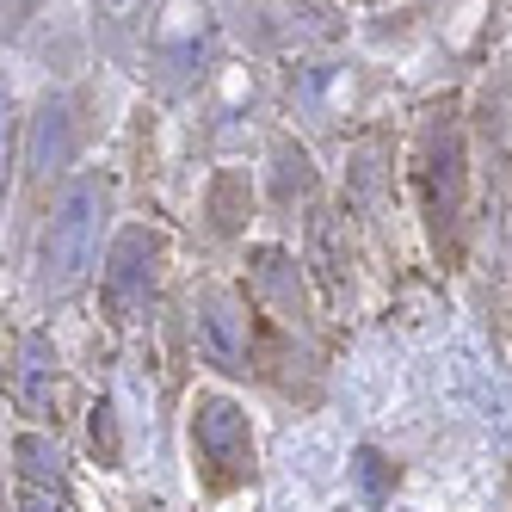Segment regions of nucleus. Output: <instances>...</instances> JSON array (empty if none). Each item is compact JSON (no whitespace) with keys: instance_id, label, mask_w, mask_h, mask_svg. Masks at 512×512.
I'll return each mask as SVG.
<instances>
[{"instance_id":"f257e3e1","label":"nucleus","mask_w":512,"mask_h":512,"mask_svg":"<svg viewBox=\"0 0 512 512\" xmlns=\"http://www.w3.org/2000/svg\"><path fill=\"white\" fill-rule=\"evenodd\" d=\"M105 223H112V179L105 173H81L68 179L56 210H50V229H44V247H38V284L50 297L75 290L93 260H99V241H105Z\"/></svg>"},{"instance_id":"f03ea898","label":"nucleus","mask_w":512,"mask_h":512,"mask_svg":"<svg viewBox=\"0 0 512 512\" xmlns=\"http://www.w3.org/2000/svg\"><path fill=\"white\" fill-rule=\"evenodd\" d=\"M192 469H198V482L210 494H223L235 482H247L253 475V426L241 414V401L229 395H198L192 401Z\"/></svg>"},{"instance_id":"7ed1b4c3","label":"nucleus","mask_w":512,"mask_h":512,"mask_svg":"<svg viewBox=\"0 0 512 512\" xmlns=\"http://www.w3.org/2000/svg\"><path fill=\"white\" fill-rule=\"evenodd\" d=\"M198 352H204V364H216V371H229V377L247 371L253 327H247V303L235 290H210L198 303Z\"/></svg>"},{"instance_id":"20e7f679","label":"nucleus","mask_w":512,"mask_h":512,"mask_svg":"<svg viewBox=\"0 0 512 512\" xmlns=\"http://www.w3.org/2000/svg\"><path fill=\"white\" fill-rule=\"evenodd\" d=\"M155 260H161V241L149 229H124L118 247H112V266H105V297H112V309L130 321L142 303H149L155 290Z\"/></svg>"},{"instance_id":"39448f33","label":"nucleus","mask_w":512,"mask_h":512,"mask_svg":"<svg viewBox=\"0 0 512 512\" xmlns=\"http://www.w3.org/2000/svg\"><path fill=\"white\" fill-rule=\"evenodd\" d=\"M68 155H75V105L56 93V99L38 105V118H31V155H25L31 186H44L50 173H62Z\"/></svg>"},{"instance_id":"423d86ee","label":"nucleus","mask_w":512,"mask_h":512,"mask_svg":"<svg viewBox=\"0 0 512 512\" xmlns=\"http://www.w3.org/2000/svg\"><path fill=\"white\" fill-rule=\"evenodd\" d=\"M204 38H210V7L204 0H167L161 19H155V50L173 56V62H198Z\"/></svg>"},{"instance_id":"0eeeda50","label":"nucleus","mask_w":512,"mask_h":512,"mask_svg":"<svg viewBox=\"0 0 512 512\" xmlns=\"http://www.w3.org/2000/svg\"><path fill=\"white\" fill-rule=\"evenodd\" d=\"M19 401L38 420H50V408H56V346H50V334H25V346H19Z\"/></svg>"},{"instance_id":"6e6552de","label":"nucleus","mask_w":512,"mask_h":512,"mask_svg":"<svg viewBox=\"0 0 512 512\" xmlns=\"http://www.w3.org/2000/svg\"><path fill=\"white\" fill-rule=\"evenodd\" d=\"M13 457H19V488H56L62 494V451L44 432H19Z\"/></svg>"},{"instance_id":"1a4fd4ad","label":"nucleus","mask_w":512,"mask_h":512,"mask_svg":"<svg viewBox=\"0 0 512 512\" xmlns=\"http://www.w3.org/2000/svg\"><path fill=\"white\" fill-rule=\"evenodd\" d=\"M309 241H315V266H321V278L340 290V284H346V247H340V223H334V210H321V216H315Z\"/></svg>"},{"instance_id":"9d476101","label":"nucleus","mask_w":512,"mask_h":512,"mask_svg":"<svg viewBox=\"0 0 512 512\" xmlns=\"http://www.w3.org/2000/svg\"><path fill=\"white\" fill-rule=\"evenodd\" d=\"M315 192V167H309V155L297 149V142H278V198L290 204V198H309Z\"/></svg>"},{"instance_id":"9b49d317","label":"nucleus","mask_w":512,"mask_h":512,"mask_svg":"<svg viewBox=\"0 0 512 512\" xmlns=\"http://www.w3.org/2000/svg\"><path fill=\"white\" fill-rule=\"evenodd\" d=\"M352 469H358V488L383 506V500H389V463H383L377 451H358V463H352Z\"/></svg>"},{"instance_id":"f8f14e48","label":"nucleus","mask_w":512,"mask_h":512,"mask_svg":"<svg viewBox=\"0 0 512 512\" xmlns=\"http://www.w3.org/2000/svg\"><path fill=\"white\" fill-rule=\"evenodd\" d=\"M7 173H13V93L0 81V186H7Z\"/></svg>"},{"instance_id":"ddd939ff","label":"nucleus","mask_w":512,"mask_h":512,"mask_svg":"<svg viewBox=\"0 0 512 512\" xmlns=\"http://www.w3.org/2000/svg\"><path fill=\"white\" fill-rule=\"evenodd\" d=\"M93 451H105V463H118V426H112V408H93Z\"/></svg>"},{"instance_id":"4468645a","label":"nucleus","mask_w":512,"mask_h":512,"mask_svg":"<svg viewBox=\"0 0 512 512\" xmlns=\"http://www.w3.org/2000/svg\"><path fill=\"white\" fill-rule=\"evenodd\" d=\"M99 7H105V13H130V7H136V0H99Z\"/></svg>"}]
</instances>
